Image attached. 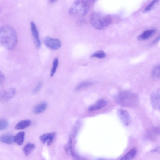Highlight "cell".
Listing matches in <instances>:
<instances>
[{"mask_svg": "<svg viewBox=\"0 0 160 160\" xmlns=\"http://www.w3.org/2000/svg\"><path fill=\"white\" fill-rule=\"evenodd\" d=\"M14 136L11 135H5L0 137V140L2 143L7 144H12L14 142Z\"/></svg>", "mask_w": 160, "mask_h": 160, "instance_id": "4fadbf2b", "label": "cell"}, {"mask_svg": "<svg viewBox=\"0 0 160 160\" xmlns=\"http://www.w3.org/2000/svg\"><path fill=\"white\" fill-rule=\"evenodd\" d=\"M5 78L3 72L0 70V86L3 84L5 82Z\"/></svg>", "mask_w": 160, "mask_h": 160, "instance_id": "d4e9b609", "label": "cell"}, {"mask_svg": "<svg viewBox=\"0 0 160 160\" xmlns=\"http://www.w3.org/2000/svg\"><path fill=\"white\" fill-rule=\"evenodd\" d=\"M112 22L111 16L101 12L95 11L91 17V23L94 28L97 30L104 29L108 27Z\"/></svg>", "mask_w": 160, "mask_h": 160, "instance_id": "3957f363", "label": "cell"}, {"mask_svg": "<svg viewBox=\"0 0 160 160\" xmlns=\"http://www.w3.org/2000/svg\"><path fill=\"white\" fill-rule=\"evenodd\" d=\"M150 101L153 107L157 110L160 109V90L159 89L154 91L151 96Z\"/></svg>", "mask_w": 160, "mask_h": 160, "instance_id": "30bf717a", "label": "cell"}, {"mask_svg": "<svg viewBox=\"0 0 160 160\" xmlns=\"http://www.w3.org/2000/svg\"><path fill=\"white\" fill-rule=\"evenodd\" d=\"M107 102L104 99H101L91 106L88 108L89 111L92 112L104 108L107 105Z\"/></svg>", "mask_w": 160, "mask_h": 160, "instance_id": "8fae6325", "label": "cell"}, {"mask_svg": "<svg viewBox=\"0 0 160 160\" xmlns=\"http://www.w3.org/2000/svg\"><path fill=\"white\" fill-rule=\"evenodd\" d=\"M16 93V90L14 88L7 89L2 95L1 97V101L4 102L10 101L14 97Z\"/></svg>", "mask_w": 160, "mask_h": 160, "instance_id": "9c48e42d", "label": "cell"}, {"mask_svg": "<svg viewBox=\"0 0 160 160\" xmlns=\"http://www.w3.org/2000/svg\"><path fill=\"white\" fill-rule=\"evenodd\" d=\"M155 32V30L152 29L147 30L140 34L138 37L139 40H144L152 37Z\"/></svg>", "mask_w": 160, "mask_h": 160, "instance_id": "7c38bea8", "label": "cell"}, {"mask_svg": "<svg viewBox=\"0 0 160 160\" xmlns=\"http://www.w3.org/2000/svg\"><path fill=\"white\" fill-rule=\"evenodd\" d=\"M106 54L103 51L100 50L96 52L92 55L91 57V58H96L99 59H103L105 57Z\"/></svg>", "mask_w": 160, "mask_h": 160, "instance_id": "44dd1931", "label": "cell"}, {"mask_svg": "<svg viewBox=\"0 0 160 160\" xmlns=\"http://www.w3.org/2000/svg\"><path fill=\"white\" fill-rule=\"evenodd\" d=\"M31 28L35 46L37 48L39 49L41 46L39 33L36 25L33 22L31 23Z\"/></svg>", "mask_w": 160, "mask_h": 160, "instance_id": "52a82bcc", "label": "cell"}, {"mask_svg": "<svg viewBox=\"0 0 160 160\" xmlns=\"http://www.w3.org/2000/svg\"><path fill=\"white\" fill-rule=\"evenodd\" d=\"M47 107V104L46 103H42L35 107L34 109V112L35 114L41 113L46 110Z\"/></svg>", "mask_w": 160, "mask_h": 160, "instance_id": "e0dca14e", "label": "cell"}, {"mask_svg": "<svg viewBox=\"0 0 160 160\" xmlns=\"http://www.w3.org/2000/svg\"><path fill=\"white\" fill-rule=\"evenodd\" d=\"M115 101L124 107L134 108L138 104L139 98L135 93L129 91H123L115 97Z\"/></svg>", "mask_w": 160, "mask_h": 160, "instance_id": "7a4b0ae2", "label": "cell"}, {"mask_svg": "<svg viewBox=\"0 0 160 160\" xmlns=\"http://www.w3.org/2000/svg\"><path fill=\"white\" fill-rule=\"evenodd\" d=\"M35 148V146L34 144H28L24 147L23 152L25 155L28 156L31 153Z\"/></svg>", "mask_w": 160, "mask_h": 160, "instance_id": "ac0fdd59", "label": "cell"}, {"mask_svg": "<svg viewBox=\"0 0 160 160\" xmlns=\"http://www.w3.org/2000/svg\"><path fill=\"white\" fill-rule=\"evenodd\" d=\"M98 160H105L102 159H98Z\"/></svg>", "mask_w": 160, "mask_h": 160, "instance_id": "83f0119b", "label": "cell"}, {"mask_svg": "<svg viewBox=\"0 0 160 160\" xmlns=\"http://www.w3.org/2000/svg\"><path fill=\"white\" fill-rule=\"evenodd\" d=\"M44 43L46 46L53 50H58L61 46V43L59 40L49 37L46 38L44 40Z\"/></svg>", "mask_w": 160, "mask_h": 160, "instance_id": "5b68a950", "label": "cell"}, {"mask_svg": "<svg viewBox=\"0 0 160 160\" xmlns=\"http://www.w3.org/2000/svg\"><path fill=\"white\" fill-rule=\"evenodd\" d=\"M31 121L29 120L21 121L18 123L15 127L16 130H22L27 128L30 126Z\"/></svg>", "mask_w": 160, "mask_h": 160, "instance_id": "5bb4252c", "label": "cell"}, {"mask_svg": "<svg viewBox=\"0 0 160 160\" xmlns=\"http://www.w3.org/2000/svg\"><path fill=\"white\" fill-rule=\"evenodd\" d=\"M55 2H56V1H54V0H53V1H50V2L51 3H54Z\"/></svg>", "mask_w": 160, "mask_h": 160, "instance_id": "4316f807", "label": "cell"}, {"mask_svg": "<svg viewBox=\"0 0 160 160\" xmlns=\"http://www.w3.org/2000/svg\"><path fill=\"white\" fill-rule=\"evenodd\" d=\"M137 152V149L136 148H133L122 157L120 160H131L134 157Z\"/></svg>", "mask_w": 160, "mask_h": 160, "instance_id": "9a60e30c", "label": "cell"}, {"mask_svg": "<svg viewBox=\"0 0 160 160\" xmlns=\"http://www.w3.org/2000/svg\"><path fill=\"white\" fill-rule=\"evenodd\" d=\"M42 86V84L39 83L37 86L34 88L33 92L34 93H37L40 90V88Z\"/></svg>", "mask_w": 160, "mask_h": 160, "instance_id": "484cf974", "label": "cell"}, {"mask_svg": "<svg viewBox=\"0 0 160 160\" xmlns=\"http://www.w3.org/2000/svg\"><path fill=\"white\" fill-rule=\"evenodd\" d=\"M92 84V83L91 82H83L78 85L76 87V89L77 91L81 90L87 87L91 86Z\"/></svg>", "mask_w": 160, "mask_h": 160, "instance_id": "7402d4cb", "label": "cell"}, {"mask_svg": "<svg viewBox=\"0 0 160 160\" xmlns=\"http://www.w3.org/2000/svg\"><path fill=\"white\" fill-rule=\"evenodd\" d=\"M56 135L54 132L46 133L40 136L39 139L43 144L50 146L54 141Z\"/></svg>", "mask_w": 160, "mask_h": 160, "instance_id": "ba28073f", "label": "cell"}, {"mask_svg": "<svg viewBox=\"0 0 160 160\" xmlns=\"http://www.w3.org/2000/svg\"><path fill=\"white\" fill-rule=\"evenodd\" d=\"M160 66L157 65L153 68L152 72V75L153 78L155 79H158L160 77Z\"/></svg>", "mask_w": 160, "mask_h": 160, "instance_id": "d6986e66", "label": "cell"}, {"mask_svg": "<svg viewBox=\"0 0 160 160\" xmlns=\"http://www.w3.org/2000/svg\"><path fill=\"white\" fill-rule=\"evenodd\" d=\"M59 60L57 58H56L53 61L52 69L51 70L50 75L51 77L54 76L56 73L58 67Z\"/></svg>", "mask_w": 160, "mask_h": 160, "instance_id": "ffe728a7", "label": "cell"}, {"mask_svg": "<svg viewBox=\"0 0 160 160\" xmlns=\"http://www.w3.org/2000/svg\"><path fill=\"white\" fill-rule=\"evenodd\" d=\"M25 137V133L21 132L17 134L14 137V142L19 145H22L24 142Z\"/></svg>", "mask_w": 160, "mask_h": 160, "instance_id": "2e32d148", "label": "cell"}, {"mask_svg": "<svg viewBox=\"0 0 160 160\" xmlns=\"http://www.w3.org/2000/svg\"><path fill=\"white\" fill-rule=\"evenodd\" d=\"M117 114L119 119L124 125L128 126L130 125L131 119L130 114L127 111L120 109L118 111Z\"/></svg>", "mask_w": 160, "mask_h": 160, "instance_id": "8992f818", "label": "cell"}, {"mask_svg": "<svg viewBox=\"0 0 160 160\" xmlns=\"http://www.w3.org/2000/svg\"><path fill=\"white\" fill-rule=\"evenodd\" d=\"M17 41L16 32L11 26L5 25L0 27V43L4 47L13 50L17 45Z\"/></svg>", "mask_w": 160, "mask_h": 160, "instance_id": "6da1fadb", "label": "cell"}, {"mask_svg": "<svg viewBox=\"0 0 160 160\" xmlns=\"http://www.w3.org/2000/svg\"><path fill=\"white\" fill-rule=\"evenodd\" d=\"M158 2V1H152L145 9L144 12V13L148 12L152 10Z\"/></svg>", "mask_w": 160, "mask_h": 160, "instance_id": "603a6c76", "label": "cell"}, {"mask_svg": "<svg viewBox=\"0 0 160 160\" xmlns=\"http://www.w3.org/2000/svg\"><path fill=\"white\" fill-rule=\"evenodd\" d=\"M8 121L6 119H0V131L6 129L8 126Z\"/></svg>", "mask_w": 160, "mask_h": 160, "instance_id": "cb8c5ba5", "label": "cell"}, {"mask_svg": "<svg viewBox=\"0 0 160 160\" xmlns=\"http://www.w3.org/2000/svg\"><path fill=\"white\" fill-rule=\"evenodd\" d=\"M90 3L87 1H77L75 2L69 9V14L75 18L85 17L89 11Z\"/></svg>", "mask_w": 160, "mask_h": 160, "instance_id": "277c9868", "label": "cell"}]
</instances>
